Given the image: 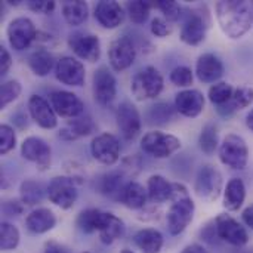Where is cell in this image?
<instances>
[{
    "instance_id": "6da1fadb",
    "label": "cell",
    "mask_w": 253,
    "mask_h": 253,
    "mask_svg": "<svg viewBox=\"0 0 253 253\" xmlns=\"http://www.w3.org/2000/svg\"><path fill=\"white\" fill-rule=\"evenodd\" d=\"M216 19L222 33L233 39H242L253 25V7L243 0H221L215 4Z\"/></svg>"
},
{
    "instance_id": "7a4b0ae2",
    "label": "cell",
    "mask_w": 253,
    "mask_h": 253,
    "mask_svg": "<svg viewBox=\"0 0 253 253\" xmlns=\"http://www.w3.org/2000/svg\"><path fill=\"white\" fill-rule=\"evenodd\" d=\"M182 27H181V40L190 46L200 44L205 37L206 31L211 27V13L206 4L184 9L182 10Z\"/></svg>"
},
{
    "instance_id": "3957f363",
    "label": "cell",
    "mask_w": 253,
    "mask_h": 253,
    "mask_svg": "<svg viewBox=\"0 0 253 253\" xmlns=\"http://www.w3.org/2000/svg\"><path fill=\"white\" fill-rule=\"evenodd\" d=\"M163 86L165 80L162 73L151 65L138 71L130 82V90L138 101H147L159 96L163 90Z\"/></svg>"
},
{
    "instance_id": "277c9868",
    "label": "cell",
    "mask_w": 253,
    "mask_h": 253,
    "mask_svg": "<svg viewBox=\"0 0 253 253\" xmlns=\"http://www.w3.org/2000/svg\"><path fill=\"white\" fill-rule=\"evenodd\" d=\"M219 160L233 170H242L249 162V147L246 141L236 133L227 135L219 145Z\"/></svg>"
},
{
    "instance_id": "5b68a950",
    "label": "cell",
    "mask_w": 253,
    "mask_h": 253,
    "mask_svg": "<svg viewBox=\"0 0 253 253\" xmlns=\"http://www.w3.org/2000/svg\"><path fill=\"white\" fill-rule=\"evenodd\" d=\"M141 148L144 150V153L156 159H168L181 148V141L175 135L153 130L142 136Z\"/></svg>"
},
{
    "instance_id": "8992f818",
    "label": "cell",
    "mask_w": 253,
    "mask_h": 253,
    "mask_svg": "<svg viewBox=\"0 0 253 253\" xmlns=\"http://www.w3.org/2000/svg\"><path fill=\"white\" fill-rule=\"evenodd\" d=\"M77 178L76 176H55L47 185V199L58 208L68 211L77 200Z\"/></svg>"
},
{
    "instance_id": "52a82bcc",
    "label": "cell",
    "mask_w": 253,
    "mask_h": 253,
    "mask_svg": "<svg viewBox=\"0 0 253 253\" xmlns=\"http://www.w3.org/2000/svg\"><path fill=\"white\" fill-rule=\"evenodd\" d=\"M222 175L215 166L205 165L199 169L196 175L194 191L202 200L215 202L222 193Z\"/></svg>"
},
{
    "instance_id": "ba28073f",
    "label": "cell",
    "mask_w": 253,
    "mask_h": 253,
    "mask_svg": "<svg viewBox=\"0 0 253 253\" xmlns=\"http://www.w3.org/2000/svg\"><path fill=\"white\" fill-rule=\"evenodd\" d=\"M196 205L193 199L184 197L173 200L172 206L168 211V230L172 236H179L187 230L194 218Z\"/></svg>"
},
{
    "instance_id": "9c48e42d",
    "label": "cell",
    "mask_w": 253,
    "mask_h": 253,
    "mask_svg": "<svg viewBox=\"0 0 253 253\" xmlns=\"http://www.w3.org/2000/svg\"><path fill=\"white\" fill-rule=\"evenodd\" d=\"M6 33H7L9 44L15 50H24V49L30 47L31 43L36 42L37 34H39L34 22L30 18H25V16L13 18L9 22Z\"/></svg>"
},
{
    "instance_id": "30bf717a",
    "label": "cell",
    "mask_w": 253,
    "mask_h": 253,
    "mask_svg": "<svg viewBox=\"0 0 253 253\" xmlns=\"http://www.w3.org/2000/svg\"><path fill=\"white\" fill-rule=\"evenodd\" d=\"M213 222H215V228H216V234L219 240L236 248H242L249 243L248 230L231 215L221 213L216 216Z\"/></svg>"
},
{
    "instance_id": "8fae6325",
    "label": "cell",
    "mask_w": 253,
    "mask_h": 253,
    "mask_svg": "<svg viewBox=\"0 0 253 253\" xmlns=\"http://www.w3.org/2000/svg\"><path fill=\"white\" fill-rule=\"evenodd\" d=\"M90 153L98 163L113 166L120 159V142L113 133H99L90 142Z\"/></svg>"
},
{
    "instance_id": "7c38bea8",
    "label": "cell",
    "mask_w": 253,
    "mask_h": 253,
    "mask_svg": "<svg viewBox=\"0 0 253 253\" xmlns=\"http://www.w3.org/2000/svg\"><path fill=\"white\" fill-rule=\"evenodd\" d=\"M136 58V49L133 42L122 36L116 40H113L108 46V61L113 70L116 71H125L127 70Z\"/></svg>"
},
{
    "instance_id": "4fadbf2b",
    "label": "cell",
    "mask_w": 253,
    "mask_h": 253,
    "mask_svg": "<svg viewBox=\"0 0 253 253\" xmlns=\"http://www.w3.org/2000/svg\"><path fill=\"white\" fill-rule=\"evenodd\" d=\"M49 102L55 110L56 116L64 119H76L83 114L84 104L83 101L73 92L67 90H55L49 95Z\"/></svg>"
},
{
    "instance_id": "5bb4252c",
    "label": "cell",
    "mask_w": 253,
    "mask_h": 253,
    "mask_svg": "<svg viewBox=\"0 0 253 253\" xmlns=\"http://www.w3.org/2000/svg\"><path fill=\"white\" fill-rule=\"evenodd\" d=\"M50 147L39 136H28L21 144V156L34 163L39 170H47L50 168Z\"/></svg>"
},
{
    "instance_id": "9a60e30c",
    "label": "cell",
    "mask_w": 253,
    "mask_h": 253,
    "mask_svg": "<svg viewBox=\"0 0 253 253\" xmlns=\"http://www.w3.org/2000/svg\"><path fill=\"white\" fill-rule=\"evenodd\" d=\"M70 49L83 61L96 62L101 56L99 37L90 33H74L68 39Z\"/></svg>"
},
{
    "instance_id": "2e32d148",
    "label": "cell",
    "mask_w": 253,
    "mask_h": 253,
    "mask_svg": "<svg viewBox=\"0 0 253 253\" xmlns=\"http://www.w3.org/2000/svg\"><path fill=\"white\" fill-rule=\"evenodd\" d=\"M55 76L61 83H64L67 86L79 87L84 83L86 68H84L83 62L79 61L77 58L62 56L56 61Z\"/></svg>"
},
{
    "instance_id": "e0dca14e",
    "label": "cell",
    "mask_w": 253,
    "mask_h": 253,
    "mask_svg": "<svg viewBox=\"0 0 253 253\" xmlns=\"http://www.w3.org/2000/svg\"><path fill=\"white\" fill-rule=\"evenodd\" d=\"M93 98L101 105H110L117 95V82L107 67H99L93 74Z\"/></svg>"
},
{
    "instance_id": "ac0fdd59",
    "label": "cell",
    "mask_w": 253,
    "mask_h": 253,
    "mask_svg": "<svg viewBox=\"0 0 253 253\" xmlns=\"http://www.w3.org/2000/svg\"><path fill=\"white\" fill-rule=\"evenodd\" d=\"M116 119H117V126L126 139H133L141 132V125H142L141 116L138 108L132 102L123 101L117 108Z\"/></svg>"
},
{
    "instance_id": "d6986e66",
    "label": "cell",
    "mask_w": 253,
    "mask_h": 253,
    "mask_svg": "<svg viewBox=\"0 0 253 253\" xmlns=\"http://www.w3.org/2000/svg\"><path fill=\"white\" fill-rule=\"evenodd\" d=\"M28 111L31 119L43 129H55L58 125L56 113L50 102L40 95H31L28 99Z\"/></svg>"
},
{
    "instance_id": "ffe728a7",
    "label": "cell",
    "mask_w": 253,
    "mask_h": 253,
    "mask_svg": "<svg viewBox=\"0 0 253 253\" xmlns=\"http://www.w3.org/2000/svg\"><path fill=\"white\" fill-rule=\"evenodd\" d=\"M224 64L215 53H203L199 56L196 64V74L202 83H218V80L224 76Z\"/></svg>"
},
{
    "instance_id": "44dd1931",
    "label": "cell",
    "mask_w": 253,
    "mask_h": 253,
    "mask_svg": "<svg viewBox=\"0 0 253 253\" xmlns=\"http://www.w3.org/2000/svg\"><path fill=\"white\" fill-rule=\"evenodd\" d=\"M175 108L179 114L194 119L205 110V96L197 89H187L175 96Z\"/></svg>"
},
{
    "instance_id": "7402d4cb",
    "label": "cell",
    "mask_w": 253,
    "mask_h": 253,
    "mask_svg": "<svg viewBox=\"0 0 253 253\" xmlns=\"http://www.w3.org/2000/svg\"><path fill=\"white\" fill-rule=\"evenodd\" d=\"M123 7L114 0H102L95 6V18L104 28H117L123 22Z\"/></svg>"
},
{
    "instance_id": "603a6c76",
    "label": "cell",
    "mask_w": 253,
    "mask_h": 253,
    "mask_svg": "<svg viewBox=\"0 0 253 253\" xmlns=\"http://www.w3.org/2000/svg\"><path fill=\"white\" fill-rule=\"evenodd\" d=\"M56 225V216L50 209L39 208L30 212L25 218V227L33 234H44L53 230Z\"/></svg>"
},
{
    "instance_id": "cb8c5ba5",
    "label": "cell",
    "mask_w": 253,
    "mask_h": 253,
    "mask_svg": "<svg viewBox=\"0 0 253 253\" xmlns=\"http://www.w3.org/2000/svg\"><path fill=\"white\" fill-rule=\"evenodd\" d=\"M253 104V87L249 86H242V87H237L234 90V95L231 98V101L222 107H218L216 111L221 117H225V119H230L233 117L237 111L240 110H245L248 107H251Z\"/></svg>"
},
{
    "instance_id": "d4e9b609",
    "label": "cell",
    "mask_w": 253,
    "mask_h": 253,
    "mask_svg": "<svg viewBox=\"0 0 253 253\" xmlns=\"http://www.w3.org/2000/svg\"><path fill=\"white\" fill-rule=\"evenodd\" d=\"M246 200V185L240 178H231L224 190V208L237 212Z\"/></svg>"
},
{
    "instance_id": "484cf974",
    "label": "cell",
    "mask_w": 253,
    "mask_h": 253,
    "mask_svg": "<svg viewBox=\"0 0 253 253\" xmlns=\"http://www.w3.org/2000/svg\"><path fill=\"white\" fill-rule=\"evenodd\" d=\"M96 129L93 120L90 116H79L73 120H70L68 126L65 129H62L59 132V136L62 139H67V141H73V139H77V138H82V136H87L90 133H93Z\"/></svg>"
},
{
    "instance_id": "4316f807",
    "label": "cell",
    "mask_w": 253,
    "mask_h": 253,
    "mask_svg": "<svg viewBox=\"0 0 253 253\" xmlns=\"http://www.w3.org/2000/svg\"><path fill=\"white\" fill-rule=\"evenodd\" d=\"M133 243L142 253H160L163 248V236L154 228H144L133 236Z\"/></svg>"
},
{
    "instance_id": "83f0119b",
    "label": "cell",
    "mask_w": 253,
    "mask_h": 253,
    "mask_svg": "<svg viewBox=\"0 0 253 253\" xmlns=\"http://www.w3.org/2000/svg\"><path fill=\"white\" fill-rule=\"evenodd\" d=\"M147 193H148V199L151 202L163 203V202L172 200L173 184H170L162 175H153V176H150V179L147 182Z\"/></svg>"
},
{
    "instance_id": "f1b7e54d",
    "label": "cell",
    "mask_w": 253,
    "mask_h": 253,
    "mask_svg": "<svg viewBox=\"0 0 253 253\" xmlns=\"http://www.w3.org/2000/svg\"><path fill=\"white\" fill-rule=\"evenodd\" d=\"M28 67L36 76L44 77L52 71L53 67H56V64H55L53 55L47 49L39 47L28 56Z\"/></svg>"
},
{
    "instance_id": "f546056e",
    "label": "cell",
    "mask_w": 253,
    "mask_h": 253,
    "mask_svg": "<svg viewBox=\"0 0 253 253\" xmlns=\"http://www.w3.org/2000/svg\"><path fill=\"white\" fill-rule=\"evenodd\" d=\"M147 200H148L147 190L139 182L130 181L125 187L119 202H122L129 209H142L145 206Z\"/></svg>"
},
{
    "instance_id": "4dcf8cb0",
    "label": "cell",
    "mask_w": 253,
    "mask_h": 253,
    "mask_svg": "<svg viewBox=\"0 0 253 253\" xmlns=\"http://www.w3.org/2000/svg\"><path fill=\"white\" fill-rule=\"evenodd\" d=\"M105 218H107V212H102L99 209H86V211L80 212L76 224H77L79 230L90 234V233H98L101 230Z\"/></svg>"
},
{
    "instance_id": "1f68e13d",
    "label": "cell",
    "mask_w": 253,
    "mask_h": 253,
    "mask_svg": "<svg viewBox=\"0 0 253 253\" xmlns=\"http://www.w3.org/2000/svg\"><path fill=\"white\" fill-rule=\"evenodd\" d=\"M125 233V224L120 218H117L116 215L107 212V218L101 227V230L98 231L99 239L104 245H111L114 243L117 239H120Z\"/></svg>"
},
{
    "instance_id": "d6a6232c",
    "label": "cell",
    "mask_w": 253,
    "mask_h": 253,
    "mask_svg": "<svg viewBox=\"0 0 253 253\" xmlns=\"http://www.w3.org/2000/svg\"><path fill=\"white\" fill-rule=\"evenodd\" d=\"M62 15L70 25H82L89 16V6L82 0L65 1L62 4Z\"/></svg>"
},
{
    "instance_id": "836d02e7",
    "label": "cell",
    "mask_w": 253,
    "mask_h": 253,
    "mask_svg": "<svg viewBox=\"0 0 253 253\" xmlns=\"http://www.w3.org/2000/svg\"><path fill=\"white\" fill-rule=\"evenodd\" d=\"M127 185V182L125 181V176L119 172H111V173H105L101 178L99 182V191L105 196H110L113 199L120 200V196L125 190V187Z\"/></svg>"
},
{
    "instance_id": "e575fe53",
    "label": "cell",
    "mask_w": 253,
    "mask_h": 253,
    "mask_svg": "<svg viewBox=\"0 0 253 253\" xmlns=\"http://www.w3.org/2000/svg\"><path fill=\"white\" fill-rule=\"evenodd\" d=\"M19 193H21V202L24 205H28V206H34L37 203H40L44 197V193H47V190L43 188V185L34 179H25L22 184H21V188H19Z\"/></svg>"
},
{
    "instance_id": "d590c367",
    "label": "cell",
    "mask_w": 253,
    "mask_h": 253,
    "mask_svg": "<svg viewBox=\"0 0 253 253\" xmlns=\"http://www.w3.org/2000/svg\"><path fill=\"white\" fill-rule=\"evenodd\" d=\"M200 148L205 154L211 156L216 151L219 145V136H218V127L213 122H209L203 126L200 136H199Z\"/></svg>"
},
{
    "instance_id": "8d00e7d4",
    "label": "cell",
    "mask_w": 253,
    "mask_h": 253,
    "mask_svg": "<svg viewBox=\"0 0 253 253\" xmlns=\"http://www.w3.org/2000/svg\"><path fill=\"white\" fill-rule=\"evenodd\" d=\"M234 90L236 89L230 83L218 82V83L211 86L208 96H209V101L218 108V107H222V105H225V104H228L231 101V98L234 95Z\"/></svg>"
},
{
    "instance_id": "74e56055",
    "label": "cell",
    "mask_w": 253,
    "mask_h": 253,
    "mask_svg": "<svg viewBox=\"0 0 253 253\" xmlns=\"http://www.w3.org/2000/svg\"><path fill=\"white\" fill-rule=\"evenodd\" d=\"M19 231L9 222H1L0 228V248L1 251H13L19 245Z\"/></svg>"
},
{
    "instance_id": "f35d334b",
    "label": "cell",
    "mask_w": 253,
    "mask_h": 253,
    "mask_svg": "<svg viewBox=\"0 0 253 253\" xmlns=\"http://www.w3.org/2000/svg\"><path fill=\"white\" fill-rule=\"evenodd\" d=\"M151 7H153V3L141 1V0L127 1V4H126V10L129 13V18L135 24H144L148 19V16H150Z\"/></svg>"
},
{
    "instance_id": "ab89813d",
    "label": "cell",
    "mask_w": 253,
    "mask_h": 253,
    "mask_svg": "<svg viewBox=\"0 0 253 253\" xmlns=\"http://www.w3.org/2000/svg\"><path fill=\"white\" fill-rule=\"evenodd\" d=\"M21 83L18 80H7L1 83L0 89V108L4 110L10 102H13L21 95Z\"/></svg>"
},
{
    "instance_id": "60d3db41",
    "label": "cell",
    "mask_w": 253,
    "mask_h": 253,
    "mask_svg": "<svg viewBox=\"0 0 253 253\" xmlns=\"http://www.w3.org/2000/svg\"><path fill=\"white\" fill-rule=\"evenodd\" d=\"M172 117H173V110L170 108L169 104L159 102V104L150 107L148 119L151 120V123H156V125H166V123H169V120H170Z\"/></svg>"
},
{
    "instance_id": "b9f144b4",
    "label": "cell",
    "mask_w": 253,
    "mask_h": 253,
    "mask_svg": "<svg viewBox=\"0 0 253 253\" xmlns=\"http://www.w3.org/2000/svg\"><path fill=\"white\" fill-rule=\"evenodd\" d=\"M153 7H157L159 10H162L165 18L168 21H170V22H175V21L181 19L182 10H184L176 1H172V0H169V1H166V0L156 1V3H153Z\"/></svg>"
},
{
    "instance_id": "7bdbcfd3",
    "label": "cell",
    "mask_w": 253,
    "mask_h": 253,
    "mask_svg": "<svg viewBox=\"0 0 253 253\" xmlns=\"http://www.w3.org/2000/svg\"><path fill=\"white\" fill-rule=\"evenodd\" d=\"M193 80H194L193 71H191V68H188L185 65H179L170 71V82L175 86L187 87V86L193 84Z\"/></svg>"
},
{
    "instance_id": "ee69618b",
    "label": "cell",
    "mask_w": 253,
    "mask_h": 253,
    "mask_svg": "<svg viewBox=\"0 0 253 253\" xmlns=\"http://www.w3.org/2000/svg\"><path fill=\"white\" fill-rule=\"evenodd\" d=\"M16 145V135L12 126L1 125L0 126V153L7 154L10 153Z\"/></svg>"
},
{
    "instance_id": "f6af8a7d",
    "label": "cell",
    "mask_w": 253,
    "mask_h": 253,
    "mask_svg": "<svg viewBox=\"0 0 253 253\" xmlns=\"http://www.w3.org/2000/svg\"><path fill=\"white\" fill-rule=\"evenodd\" d=\"M173 31V27L170 24V21H168L166 18L162 16H156L151 21V33L157 37H168L170 36Z\"/></svg>"
},
{
    "instance_id": "bcb514c9",
    "label": "cell",
    "mask_w": 253,
    "mask_h": 253,
    "mask_svg": "<svg viewBox=\"0 0 253 253\" xmlns=\"http://www.w3.org/2000/svg\"><path fill=\"white\" fill-rule=\"evenodd\" d=\"M28 9L36 13H50L55 9V1L52 0H30L27 3Z\"/></svg>"
},
{
    "instance_id": "7dc6e473",
    "label": "cell",
    "mask_w": 253,
    "mask_h": 253,
    "mask_svg": "<svg viewBox=\"0 0 253 253\" xmlns=\"http://www.w3.org/2000/svg\"><path fill=\"white\" fill-rule=\"evenodd\" d=\"M12 67V58H10V53L7 52L6 47H0V74L1 76H6L7 71L10 70Z\"/></svg>"
},
{
    "instance_id": "c3c4849f",
    "label": "cell",
    "mask_w": 253,
    "mask_h": 253,
    "mask_svg": "<svg viewBox=\"0 0 253 253\" xmlns=\"http://www.w3.org/2000/svg\"><path fill=\"white\" fill-rule=\"evenodd\" d=\"M43 253H67V251H65L59 243L50 240V242H47V243L44 245V251H43Z\"/></svg>"
},
{
    "instance_id": "681fc988",
    "label": "cell",
    "mask_w": 253,
    "mask_h": 253,
    "mask_svg": "<svg viewBox=\"0 0 253 253\" xmlns=\"http://www.w3.org/2000/svg\"><path fill=\"white\" fill-rule=\"evenodd\" d=\"M242 218H243V222H245L251 230H253V205L248 206V208L243 211Z\"/></svg>"
},
{
    "instance_id": "f907efd6",
    "label": "cell",
    "mask_w": 253,
    "mask_h": 253,
    "mask_svg": "<svg viewBox=\"0 0 253 253\" xmlns=\"http://www.w3.org/2000/svg\"><path fill=\"white\" fill-rule=\"evenodd\" d=\"M181 253H208V251L202 245H190Z\"/></svg>"
},
{
    "instance_id": "816d5d0a",
    "label": "cell",
    "mask_w": 253,
    "mask_h": 253,
    "mask_svg": "<svg viewBox=\"0 0 253 253\" xmlns=\"http://www.w3.org/2000/svg\"><path fill=\"white\" fill-rule=\"evenodd\" d=\"M246 126L253 132V108L248 113V116H246Z\"/></svg>"
},
{
    "instance_id": "f5cc1de1",
    "label": "cell",
    "mask_w": 253,
    "mask_h": 253,
    "mask_svg": "<svg viewBox=\"0 0 253 253\" xmlns=\"http://www.w3.org/2000/svg\"><path fill=\"white\" fill-rule=\"evenodd\" d=\"M120 253H135V252H132V251H129V249H123Z\"/></svg>"
},
{
    "instance_id": "db71d44e",
    "label": "cell",
    "mask_w": 253,
    "mask_h": 253,
    "mask_svg": "<svg viewBox=\"0 0 253 253\" xmlns=\"http://www.w3.org/2000/svg\"><path fill=\"white\" fill-rule=\"evenodd\" d=\"M82 253H90V252H82Z\"/></svg>"
},
{
    "instance_id": "11a10c76",
    "label": "cell",
    "mask_w": 253,
    "mask_h": 253,
    "mask_svg": "<svg viewBox=\"0 0 253 253\" xmlns=\"http://www.w3.org/2000/svg\"><path fill=\"white\" fill-rule=\"evenodd\" d=\"M252 7H253V3H252Z\"/></svg>"
}]
</instances>
